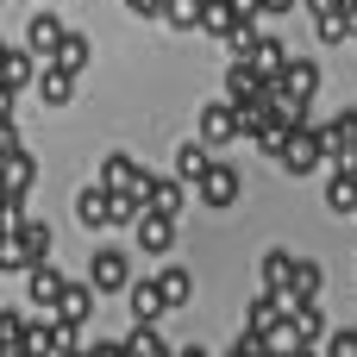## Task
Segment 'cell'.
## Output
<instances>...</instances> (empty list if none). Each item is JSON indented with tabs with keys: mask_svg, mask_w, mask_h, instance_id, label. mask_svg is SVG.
Returning <instances> with one entry per match:
<instances>
[{
	"mask_svg": "<svg viewBox=\"0 0 357 357\" xmlns=\"http://www.w3.org/2000/svg\"><path fill=\"white\" fill-rule=\"evenodd\" d=\"M326 207H333V213H357V163H333V176H326Z\"/></svg>",
	"mask_w": 357,
	"mask_h": 357,
	"instance_id": "obj_12",
	"label": "cell"
},
{
	"mask_svg": "<svg viewBox=\"0 0 357 357\" xmlns=\"http://www.w3.org/2000/svg\"><path fill=\"white\" fill-rule=\"evenodd\" d=\"M50 63H63V69H75V75H82V69L94 63V44H88L82 31H69V38L56 44V56H50Z\"/></svg>",
	"mask_w": 357,
	"mask_h": 357,
	"instance_id": "obj_22",
	"label": "cell"
},
{
	"mask_svg": "<svg viewBox=\"0 0 357 357\" xmlns=\"http://www.w3.org/2000/svg\"><path fill=\"white\" fill-rule=\"evenodd\" d=\"M63 289H69V282L56 276V264H50V257L25 270V301H31L38 314H56V301H63Z\"/></svg>",
	"mask_w": 357,
	"mask_h": 357,
	"instance_id": "obj_8",
	"label": "cell"
},
{
	"mask_svg": "<svg viewBox=\"0 0 357 357\" xmlns=\"http://www.w3.org/2000/svg\"><path fill=\"white\" fill-rule=\"evenodd\" d=\"M13 94H19V88H6V82H0V126L13 119Z\"/></svg>",
	"mask_w": 357,
	"mask_h": 357,
	"instance_id": "obj_32",
	"label": "cell"
},
{
	"mask_svg": "<svg viewBox=\"0 0 357 357\" xmlns=\"http://www.w3.org/2000/svg\"><path fill=\"white\" fill-rule=\"evenodd\" d=\"M157 282H163V295H169V307H188V301H195V276H188L182 264H169V270H163Z\"/></svg>",
	"mask_w": 357,
	"mask_h": 357,
	"instance_id": "obj_23",
	"label": "cell"
},
{
	"mask_svg": "<svg viewBox=\"0 0 357 357\" xmlns=\"http://www.w3.org/2000/svg\"><path fill=\"white\" fill-rule=\"evenodd\" d=\"M94 295H100L94 282H69V289H63V301H56V320L88 326V320H94Z\"/></svg>",
	"mask_w": 357,
	"mask_h": 357,
	"instance_id": "obj_14",
	"label": "cell"
},
{
	"mask_svg": "<svg viewBox=\"0 0 357 357\" xmlns=\"http://www.w3.org/2000/svg\"><path fill=\"white\" fill-rule=\"evenodd\" d=\"M345 25H351V38H357V0H345Z\"/></svg>",
	"mask_w": 357,
	"mask_h": 357,
	"instance_id": "obj_35",
	"label": "cell"
},
{
	"mask_svg": "<svg viewBox=\"0 0 357 357\" xmlns=\"http://www.w3.org/2000/svg\"><path fill=\"white\" fill-rule=\"evenodd\" d=\"M295 264H301V257H289V251H264V289L289 295V289H295Z\"/></svg>",
	"mask_w": 357,
	"mask_h": 357,
	"instance_id": "obj_21",
	"label": "cell"
},
{
	"mask_svg": "<svg viewBox=\"0 0 357 357\" xmlns=\"http://www.w3.org/2000/svg\"><path fill=\"white\" fill-rule=\"evenodd\" d=\"M314 88H320V63H314V56H289V63L276 69V100L307 107V100H314Z\"/></svg>",
	"mask_w": 357,
	"mask_h": 357,
	"instance_id": "obj_2",
	"label": "cell"
},
{
	"mask_svg": "<svg viewBox=\"0 0 357 357\" xmlns=\"http://www.w3.org/2000/svg\"><path fill=\"white\" fill-rule=\"evenodd\" d=\"M13 151H25V144H19V132H13V119H6V126H0V163H6Z\"/></svg>",
	"mask_w": 357,
	"mask_h": 357,
	"instance_id": "obj_31",
	"label": "cell"
},
{
	"mask_svg": "<svg viewBox=\"0 0 357 357\" xmlns=\"http://www.w3.org/2000/svg\"><path fill=\"white\" fill-rule=\"evenodd\" d=\"M38 69H44V56H38L31 44L0 56V82H6V88H31V82H38Z\"/></svg>",
	"mask_w": 357,
	"mask_h": 357,
	"instance_id": "obj_15",
	"label": "cell"
},
{
	"mask_svg": "<svg viewBox=\"0 0 357 357\" xmlns=\"http://www.w3.org/2000/svg\"><path fill=\"white\" fill-rule=\"evenodd\" d=\"M88 282H94L100 295H126V289H132V257H126V251H94Z\"/></svg>",
	"mask_w": 357,
	"mask_h": 357,
	"instance_id": "obj_7",
	"label": "cell"
},
{
	"mask_svg": "<svg viewBox=\"0 0 357 357\" xmlns=\"http://www.w3.org/2000/svg\"><path fill=\"white\" fill-rule=\"evenodd\" d=\"M75 220L94 232V226H113V188L107 182H94V188H82L75 195Z\"/></svg>",
	"mask_w": 357,
	"mask_h": 357,
	"instance_id": "obj_11",
	"label": "cell"
},
{
	"mask_svg": "<svg viewBox=\"0 0 357 357\" xmlns=\"http://www.w3.org/2000/svg\"><path fill=\"white\" fill-rule=\"evenodd\" d=\"M126 13H138V19H163L169 0H126Z\"/></svg>",
	"mask_w": 357,
	"mask_h": 357,
	"instance_id": "obj_29",
	"label": "cell"
},
{
	"mask_svg": "<svg viewBox=\"0 0 357 357\" xmlns=\"http://www.w3.org/2000/svg\"><path fill=\"white\" fill-rule=\"evenodd\" d=\"M132 232H138V251H144V257H163V251L176 245V220H169V213H151V207L138 213Z\"/></svg>",
	"mask_w": 357,
	"mask_h": 357,
	"instance_id": "obj_10",
	"label": "cell"
},
{
	"mask_svg": "<svg viewBox=\"0 0 357 357\" xmlns=\"http://www.w3.org/2000/svg\"><path fill=\"white\" fill-rule=\"evenodd\" d=\"M0 345H25V320L19 314H0Z\"/></svg>",
	"mask_w": 357,
	"mask_h": 357,
	"instance_id": "obj_27",
	"label": "cell"
},
{
	"mask_svg": "<svg viewBox=\"0 0 357 357\" xmlns=\"http://www.w3.org/2000/svg\"><path fill=\"white\" fill-rule=\"evenodd\" d=\"M63 38H69V31H63V19L50 13V0H44V13H31V19H25V44H31V50H38L44 63H50Z\"/></svg>",
	"mask_w": 357,
	"mask_h": 357,
	"instance_id": "obj_9",
	"label": "cell"
},
{
	"mask_svg": "<svg viewBox=\"0 0 357 357\" xmlns=\"http://www.w3.org/2000/svg\"><path fill=\"white\" fill-rule=\"evenodd\" d=\"M13 251H19L25 270L44 264V257H50V226H44L38 213H19V220H13Z\"/></svg>",
	"mask_w": 357,
	"mask_h": 357,
	"instance_id": "obj_6",
	"label": "cell"
},
{
	"mask_svg": "<svg viewBox=\"0 0 357 357\" xmlns=\"http://www.w3.org/2000/svg\"><path fill=\"white\" fill-rule=\"evenodd\" d=\"M144 207H151V213H169V220H176V213L188 207V195H182V176H176V182L151 176V188H144Z\"/></svg>",
	"mask_w": 357,
	"mask_h": 357,
	"instance_id": "obj_18",
	"label": "cell"
},
{
	"mask_svg": "<svg viewBox=\"0 0 357 357\" xmlns=\"http://www.w3.org/2000/svg\"><path fill=\"white\" fill-rule=\"evenodd\" d=\"M289 301H320V264H295V289H289Z\"/></svg>",
	"mask_w": 357,
	"mask_h": 357,
	"instance_id": "obj_25",
	"label": "cell"
},
{
	"mask_svg": "<svg viewBox=\"0 0 357 357\" xmlns=\"http://www.w3.org/2000/svg\"><path fill=\"white\" fill-rule=\"evenodd\" d=\"M238 195H245V182H238V169H232V163H220V157H213V163H207V176L195 182V201H201V207H232Z\"/></svg>",
	"mask_w": 357,
	"mask_h": 357,
	"instance_id": "obj_3",
	"label": "cell"
},
{
	"mask_svg": "<svg viewBox=\"0 0 357 357\" xmlns=\"http://www.w3.org/2000/svg\"><path fill=\"white\" fill-rule=\"evenodd\" d=\"M94 182H107V188H119V195H144V188H151V169H144L138 157L113 151V157L100 163V176H94Z\"/></svg>",
	"mask_w": 357,
	"mask_h": 357,
	"instance_id": "obj_5",
	"label": "cell"
},
{
	"mask_svg": "<svg viewBox=\"0 0 357 357\" xmlns=\"http://www.w3.org/2000/svg\"><path fill=\"white\" fill-rule=\"evenodd\" d=\"M207 163H213V144H207V138H201V144L188 138V144L176 151V176H182V182H201V176H207Z\"/></svg>",
	"mask_w": 357,
	"mask_h": 357,
	"instance_id": "obj_20",
	"label": "cell"
},
{
	"mask_svg": "<svg viewBox=\"0 0 357 357\" xmlns=\"http://www.w3.org/2000/svg\"><path fill=\"white\" fill-rule=\"evenodd\" d=\"M201 138H207V144H232V138H245V113H238L232 94L213 100V107H201Z\"/></svg>",
	"mask_w": 357,
	"mask_h": 357,
	"instance_id": "obj_4",
	"label": "cell"
},
{
	"mask_svg": "<svg viewBox=\"0 0 357 357\" xmlns=\"http://www.w3.org/2000/svg\"><path fill=\"white\" fill-rule=\"evenodd\" d=\"M0 56H6V44H0Z\"/></svg>",
	"mask_w": 357,
	"mask_h": 357,
	"instance_id": "obj_36",
	"label": "cell"
},
{
	"mask_svg": "<svg viewBox=\"0 0 357 357\" xmlns=\"http://www.w3.org/2000/svg\"><path fill=\"white\" fill-rule=\"evenodd\" d=\"M126 351H144V357H157V351H169V345H163V333H157L151 320H138V326L126 333Z\"/></svg>",
	"mask_w": 357,
	"mask_h": 357,
	"instance_id": "obj_26",
	"label": "cell"
},
{
	"mask_svg": "<svg viewBox=\"0 0 357 357\" xmlns=\"http://www.w3.org/2000/svg\"><path fill=\"white\" fill-rule=\"evenodd\" d=\"M38 94H44V107H69V94H75V69L44 63V69H38Z\"/></svg>",
	"mask_w": 357,
	"mask_h": 357,
	"instance_id": "obj_16",
	"label": "cell"
},
{
	"mask_svg": "<svg viewBox=\"0 0 357 357\" xmlns=\"http://www.w3.org/2000/svg\"><path fill=\"white\" fill-rule=\"evenodd\" d=\"M238 56H251V63H257V69H270V75H276V69H282V63H289V56H295V50H289V44H282V38H264V31H251V38H245V44H238Z\"/></svg>",
	"mask_w": 357,
	"mask_h": 357,
	"instance_id": "obj_13",
	"label": "cell"
},
{
	"mask_svg": "<svg viewBox=\"0 0 357 357\" xmlns=\"http://www.w3.org/2000/svg\"><path fill=\"white\" fill-rule=\"evenodd\" d=\"M238 13H245V25H257V13H264V0H238Z\"/></svg>",
	"mask_w": 357,
	"mask_h": 357,
	"instance_id": "obj_33",
	"label": "cell"
},
{
	"mask_svg": "<svg viewBox=\"0 0 357 357\" xmlns=\"http://www.w3.org/2000/svg\"><path fill=\"white\" fill-rule=\"evenodd\" d=\"M326 351H333V357H357V333H351V326H345V333H333V339H326Z\"/></svg>",
	"mask_w": 357,
	"mask_h": 357,
	"instance_id": "obj_28",
	"label": "cell"
},
{
	"mask_svg": "<svg viewBox=\"0 0 357 357\" xmlns=\"http://www.w3.org/2000/svg\"><path fill=\"white\" fill-rule=\"evenodd\" d=\"M126 301H132V320H157V314H169V295H163L157 276H151V282H132Z\"/></svg>",
	"mask_w": 357,
	"mask_h": 357,
	"instance_id": "obj_17",
	"label": "cell"
},
{
	"mask_svg": "<svg viewBox=\"0 0 357 357\" xmlns=\"http://www.w3.org/2000/svg\"><path fill=\"white\" fill-rule=\"evenodd\" d=\"M6 270H25L19 251H13V232H0V276H6Z\"/></svg>",
	"mask_w": 357,
	"mask_h": 357,
	"instance_id": "obj_30",
	"label": "cell"
},
{
	"mask_svg": "<svg viewBox=\"0 0 357 357\" xmlns=\"http://www.w3.org/2000/svg\"><path fill=\"white\" fill-rule=\"evenodd\" d=\"M314 31H320V44H345V38H351V25H345V6H333V13H314Z\"/></svg>",
	"mask_w": 357,
	"mask_h": 357,
	"instance_id": "obj_24",
	"label": "cell"
},
{
	"mask_svg": "<svg viewBox=\"0 0 357 357\" xmlns=\"http://www.w3.org/2000/svg\"><path fill=\"white\" fill-rule=\"evenodd\" d=\"M264 13H295V0H264Z\"/></svg>",
	"mask_w": 357,
	"mask_h": 357,
	"instance_id": "obj_34",
	"label": "cell"
},
{
	"mask_svg": "<svg viewBox=\"0 0 357 357\" xmlns=\"http://www.w3.org/2000/svg\"><path fill=\"white\" fill-rule=\"evenodd\" d=\"M31 182H38V163H31V157H25V151H13V157H6V163H0V188H6V195H19V201H25V188H31Z\"/></svg>",
	"mask_w": 357,
	"mask_h": 357,
	"instance_id": "obj_19",
	"label": "cell"
},
{
	"mask_svg": "<svg viewBox=\"0 0 357 357\" xmlns=\"http://www.w3.org/2000/svg\"><path fill=\"white\" fill-rule=\"evenodd\" d=\"M276 163L289 169V176H314L320 163H326V138H320V126H295L289 138H282V151H276Z\"/></svg>",
	"mask_w": 357,
	"mask_h": 357,
	"instance_id": "obj_1",
	"label": "cell"
}]
</instances>
